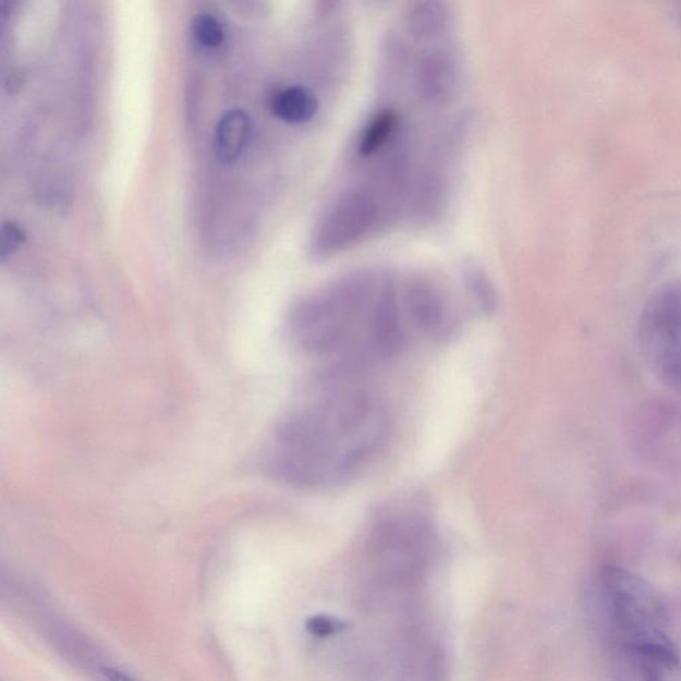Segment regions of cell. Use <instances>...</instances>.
<instances>
[{
	"mask_svg": "<svg viewBox=\"0 0 681 681\" xmlns=\"http://www.w3.org/2000/svg\"><path fill=\"white\" fill-rule=\"evenodd\" d=\"M389 433V412L375 390L358 376L325 373L277 424L267 466L294 487L343 485L376 460Z\"/></svg>",
	"mask_w": 681,
	"mask_h": 681,
	"instance_id": "cell-1",
	"label": "cell"
},
{
	"mask_svg": "<svg viewBox=\"0 0 681 681\" xmlns=\"http://www.w3.org/2000/svg\"><path fill=\"white\" fill-rule=\"evenodd\" d=\"M293 345L327 361V373L358 376L373 364L396 357L406 329L393 287L353 279L294 307L288 319Z\"/></svg>",
	"mask_w": 681,
	"mask_h": 681,
	"instance_id": "cell-2",
	"label": "cell"
},
{
	"mask_svg": "<svg viewBox=\"0 0 681 681\" xmlns=\"http://www.w3.org/2000/svg\"><path fill=\"white\" fill-rule=\"evenodd\" d=\"M600 584L613 647L677 648L671 637L670 613L658 589L618 566L601 570Z\"/></svg>",
	"mask_w": 681,
	"mask_h": 681,
	"instance_id": "cell-3",
	"label": "cell"
},
{
	"mask_svg": "<svg viewBox=\"0 0 681 681\" xmlns=\"http://www.w3.org/2000/svg\"><path fill=\"white\" fill-rule=\"evenodd\" d=\"M639 345L650 372L681 396V282L650 295L639 319Z\"/></svg>",
	"mask_w": 681,
	"mask_h": 681,
	"instance_id": "cell-4",
	"label": "cell"
},
{
	"mask_svg": "<svg viewBox=\"0 0 681 681\" xmlns=\"http://www.w3.org/2000/svg\"><path fill=\"white\" fill-rule=\"evenodd\" d=\"M612 681H681L677 648L612 647Z\"/></svg>",
	"mask_w": 681,
	"mask_h": 681,
	"instance_id": "cell-5",
	"label": "cell"
},
{
	"mask_svg": "<svg viewBox=\"0 0 681 681\" xmlns=\"http://www.w3.org/2000/svg\"><path fill=\"white\" fill-rule=\"evenodd\" d=\"M376 205L363 194L343 197L324 221L319 232V246L324 252H335L365 236L375 226Z\"/></svg>",
	"mask_w": 681,
	"mask_h": 681,
	"instance_id": "cell-6",
	"label": "cell"
},
{
	"mask_svg": "<svg viewBox=\"0 0 681 681\" xmlns=\"http://www.w3.org/2000/svg\"><path fill=\"white\" fill-rule=\"evenodd\" d=\"M405 306L415 327L434 339L450 335L451 323L448 305L441 295L426 282H413L406 289Z\"/></svg>",
	"mask_w": 681,
	"mask_h": 681,
	"instance_id": "cell-7",
	"label": "cell"
},
{
	"mask_svg": "<svg viewBox=\"0 0 681 681\" xmlns=\"http://www.w3.org/2000/svg\"><path fill=\"white\" fill-rule=\"evenodd\" d=\"M252 132L251 117L244 110H229L216 126L214 149L222 165H233L248 146Z\"/></svg>",
	"mask_w": 681,
	"mask_h": 681,
	"instance_id": "cell-8",
	"label": "cell"
},
{
	"mask_svg": "<svg viewBox=\"0 0 681 681\" xmlns=\"http://www.w3.org/2000/svg\"><path fill=\"white\" fill-rule=\"evenodd\" d=\"M458 72L453 60L445 56H433L422 62L419 88L425 99L443 102L454 95Z\"/></svg>",
	"mask_w": 681,
	"mask_h": 681,
	"instance_id": "cell-9",
	"label": "cell"
},
{
	"mask_svg": "<svg viewBox=\"0 0 681 681\" xmlns=\"http://www.w3.org/2000/svg\"><path fill=\"white\" fill-rule=\"evenodd\" d=\"M269 105L275 117L289 124L309 122L318 108L315 94L301 86L277 89L270 96Z\"/></svg>",
	"mask_w": 681,
	"mask_h": 681,
	"instance_id": "cell-10",
	"label": "cell"
},
{
	"mask_svg": "<svg viewBox=\"0 0 681 681\" xmlns=\"http://www.w3.org/2000/svg\"><path fill=\"white\" fill-rule=\"evenodd\" d=\"M398 126V114L394 110H382L378 112L372 122L367 124L360 137L358 150L363 156H372L377 150L387 146L388 142L396 134Z\"/></svg>",
	"mask_w": 681,
	"mask_h": 681,
	"instance_id": "cell-11",
	"label": "cell"
},
{
	"mask_svg": "<svg viewBox=\"0 0 681 681\" xmlns=\"http://www.w3.org/2000/svg\"><path fill=\"white\" fill-rule=\"evenodd\" d=\"M191 32L198 45L204 48L220 47L226 40V29L219 17L212 14H198L191 24Z\"/></svg>",
	"mask_w": 681,
	"mask_h": 681,
	"instance_id": "cell-12",
	"label": "cell"
},
{
	"mask_svg": "<svg viewBox=\"0 0 681 681\" xmlns=\"http://www.w3.org/2000/svg\"><path fill=\"white\" fill-rule=\"evenodd\" d=\"M412 24L415 34L433 35L443 28L445 16L436 3H422L413 11Z\"/></svg>",
	"mask_w": 681,
	"mask_h": 681,
	"instance_id": "cell-13",
	"label": "cell"
},
{
	"mask_svg": "<svg viewBox=\"0 0 681 681\" xmlns=\"http://www.w3.org/2000/svg\"><path fill=\"white\" fill-rule=\"evenodd\" d=\"M305 627L313 637L327 639L339 635L345 630L346 623L331 615L319 613L307 619Z\"/></svg>",
	"mask_w": 681,
	"mask_h": 681,
	"instance_id": "cell-14",
	"label": "cell"
},
{
	"mask_svg": "<svg viewBox=\"0 0 681 681\" xmlns=\"http://www.w3.org/2000/svg\"><path fill=\"white\" fill-rule=\"evenodd\" d=\"M26 240V233L23 229L16 224V222L5 221L2 227V248H0V258L2 262H8L10 257L14 256L17 250Z\"/></svg>",
	"mask_w": 681,
	"mask_h": 681,
	"instance_id": "cell-15",
	"label": "cell"
},
{
	"mask_svg": "<svg viewBox=\"0 0 681 681\" xmlns=\"http://www.w3.org/2000/svg\"><path fill=\"white\" fill-rule=\"evenodd\" d=\"M106 678L108 681H135L132 680L130 677H126L125 673L118 670H107Z\"/></svg>",
	"mask_w": 681,
	"mask_h": 681,
	"instance_id": "cell-16",
	"label": "cell"
}]
</instances>
